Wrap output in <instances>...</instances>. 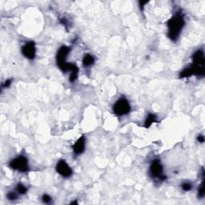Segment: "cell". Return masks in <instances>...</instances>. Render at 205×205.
I'll use <instances>...</instances> for the list:
<instances>
[{
    "label": "cell",
    "mask_w": 205,
    "mask_h": 205,
    "mask_svg": "<svg viewBox=\"0 0 205 205\" xmlns=\"http://www.w3.org/2000/svg\"><path fill=\"white\" fill-rule=\"evenodd\" d=\"M184 24H185V22H184V17L182 16V15L180 13L176 14L173 17L171 18L167 21V27H168L167 36H168V38L171 40H177L182 29L184 28Z\"/></svg>",
    "instance_id": "obj_1"
},
{
    "label": "cell",
    "mask_w": 205,
    "mask_h": 205,
    "mask_svg": "<svg viewBox=\"0 0 205 205\" xmlns=\"http://www.w3.org/2000/svg\"><path fill=\"white\" fill-rule=\"evenodd\" d=\"M192 65L191 68H192L193 74L197 76L203 77L204 75V63L205 58L204 54L202 50H198L192 55Z\"/></svg>",
    "instance_id": "obj_2"
},
{
    "label": "cell",
    "mask_w": 205,
    "mask_h": 205,
    "mask_svg": "<svg viewBox=\"0 0 205 205\" xmlns=\"http://www.w3.org/2000/svg\"><path fill=\"white\" fill-rule=\"evenodd\" d=\"M70 47H67V46H62L57 52V55H56L57 65L59 66V69L63 72H67L68 71H70L71 68L73 66V64H69L66 61L68 55L70 53Z\"/></svg>",
    "instance_id": "obj_3"
},
{
    "label": "cell",
    "mask_w": 205,
    "mask_h": 205,
    "mask_svg": "<svg viewBox=\"0 0 205 205\" xmlns=\"http://www.w3.org/2000/svg\"><path fill=\"white\" fill-rule=\"evenodd\" d=\"M9 167L16 171L26 172L29 171V165H28L27 159L24 156H19L10 162Z\"/></svg>",
    "instance_id": "obj_4"
},
{
    "label": "cell",
    "mask_w": 205,
    "mask_h": 205,
    "mask_svg": "<svg viewBox=\"0 0 205 205\" xmlns=\"http://www.w3.org/2000/svg\"><path fill=\"white\" fill-rule=\"evenodd\" d=\"M131 111V106L125 98H120L117 100L113 106V112L119 116L128 114Z\"/></svg>",
    "instance_id": "obj_5"
},
{
    "label": "cell",
    "mask_w": 205,
    "mask_h": 205,
    "mask_svg": "<svg viewBox=\"0 0 205 205\" xmlns=\"http://www.w3.org/2000/svg\"><path fill=\"white\" fill-rule=\"evenodd\" d=\"M163 168L161 162L159 159H155L150 165V175L153 178H157L159 180H165L166 176L163 173Z\"/></svg>",
    "instance_id": "obj_6"
},
{
    "label": "cell",
    "mask_w": 205,
    "mask_h": 205,
    "mask_svg": "<svg viewBox=\"0 0 205 205\" xmlns=\"http://www.w3.org/2000/svg\"><path fill=\"white\" fill-rule=\"evenodd\" d=\"M56 171L59 175L65 178L70 177L72 175V170L64 159H61L56 164Z\"/></svg>",
    "instance_id": "obj_7"
},
{
    "label": "cell",
    "mask_w": 205,
    "mask_h": 205,
    "mask_svg": "<svg viewBox=\"0 0 205 205\" xmlns=\"http://www.w3.org/2000/svg\"><path fill=\"white\" fill-rule=\"evenodd\" d=\"M22 53L26 58L29 59H34L36 55V47L35 42L32 41L27 42L22 47Z\"/></svg>",
    "instance_id": "obj_8"
},
{
    "label": "cell",
    "mask_w": 205,
    "mask_h": 205,
    "mask_svg": "<svg viewBox=\"0 0 205 205\" xmlns=\"http://www.w3.org/2000/svg\"><path fill=\"white\" fill-rule=\"evenodd\" d=\"M85 150V138L82 135L73 145V152L75 155L82 154Z\"/></svg>",
    "instance_id": "obj_9"
},
{
    "label": "cell",
    "mask_w": 205,
    "mask_h": 205,
    "mask_svg": "<svg viewBox=\"0 0 205 205\" xmlns=\"http://www.w3.org/2000/svg\"><path fill=\"white\" fill-rule=\"evenodd\" d=\"M95 63V59L91 55L87 54L84 55V57L82 59V65L84 67H90Z\"/></svg>",
    "instance_id": "obj_10"
},
{
    "label": "cell",
    "mask_w": 205,
    "mask_h": 205,
    "mask_svg": "<svg viewBox=\"0 0 205 205\" xmlns=\"http://www.w3.org/2000/svg\"><path fill=\"white\" fill-rule=\"evenodd\" d=\"M155 122H156V115H155L153 114H149L148 117H147L146 120H145L144 126H145L146 128H148Z\"/></svg>",
    "instance_id": "obj_11"
},
{
    "label": "cell",
    "mask_w": 205,
    "mask_h": 205,
    "mask_svg": "<svg viewBox=\"0 0 205 205\" xmlns=\"http://www.w3.org/2000/svg\"><path fill=\"white\" fill-rule=\"evenodd\" d=\"M70 72V81L71 82H74L77 79V76H78V68H77V66L75 64H73L72 68H71Z\"/></svg>",
    "instance_id": "obj_12"
},
{
    "label": "cell",
    "mask_w": 205,
    "mask_h": 205,
    "mask_svg": "<svg viewBox=\"0 0 205 205\" xmlns=\"http://www.w3.org/2000/svg\"><path fill=\"white\" fill-rule=\"evenodd\" d=\"M192 75H194L193 74L192 68L190 67V68H185V69L182 71L180 75V78H188V77L192 76Z\"/></svg>",
    "instance_id": "obj_13"
},
{
    "label": "cell",
    "mask_w": 205,
    "mask_h": 205,
    "mask_svg": "<svg viewBox=\"0 0 205 205\" xmlns=\"http://www.w3.org/2000/svg\"><path fill=\"white\" fill-rule=\"evenodd\" d=\"M16 191H17V192L20 195H24L27 192V188H26L24 185H23L22 184H19L16 187Z\"/></svg>",
    "instance_id": "obj_14"
},
{
    "label": "cell",
    "mask_w": 205,
    "mask_h": 205,
    "mask_svg": "<svg viewBox=\"0 0 205 205\" xmlns=\"http://www.w3.org/2000/svg\"><path fill=\"white\" fill-rule=\"evenodd\" d=\"M204 178H203V181H202V184H200V187L199 190H198V196L200 198H203L204 196Z\"/></svg>",
    "instance_id": "obj_15"
},
{
    "label": "cell",
    "mask_w": 205,
    "mask_h": 205,
    "mask_svg": "<svg viewBox=\"0 0 205 205\" xmlns=\"http://www.w3.org/2000/svg\"><path fill=\"white\" fill-rule=\"evenodd\" d=\"M6 197L9 200H15L18 198V195L16 192H10L7 193L6 195Z\"/></svg>",
    "instance_id": "obj_16"
},
{
    "label": "cell",
    "mask_w": 205,
    "mask_h": 205,
    "mask_svg": "<svg viewBox=\"0 0 205 205\" xmlns=\"http://www.w3.org/2000/svg\"><path fill=\"white\" fill-rule=\"evenodd\" d=\"M182 189L184 191V192H188V191H190L192 188V184H189V183H184V184H182Z\"/></svg>",
    "instance_id": "obj_17"
},
{
    "label": "cell",
    "mask_w": 205,
    "mask_h": 205,
    "mask_svg": "<svg viewBox=\"0 0 205 205\" xmlns=\"http://www.w3.org/2000/svg\"><path fill=\"white\" fill-rule=\"evenodd\" d=\"M42 201H43V203H51V197L49 196V195L47 194H44L43 196H42Z\"/></svg>",
    "instance_id": "obj_18"
},
{
    "label": "cell",
    "mask_w": 205,
    "mask_h": 205,
    "mask_svg": "<svg viewBox=\"0 0 205 205\" xmlns=\"http://www.w3.org/2000/svg\"><path fill=\"white\" fill-rule=\"evenodd\" d=\"M11 79H7L6 81H5L3 83H2V87H5V88H6V87H8L9 86H11Z\"/></svg>",
    "instance_id": "obj_19"
},
{
    "label": "cell",
    "mask_w": 205,
    "mask_h": 205,
    "mask_svg": "<svg viewBox=\"0 0 205 205\" xmlns=\"http://www.w3.org/2000/svg\"><path fill=\"white\" fill-rule=\"evenodd\" d=\"M197 140H198L199 142H200V143H203V141H204V136L202 135H200L198 136V138H197Z\"/></svg>",
    "instance_id": "obj_20"
}]
</instances>
